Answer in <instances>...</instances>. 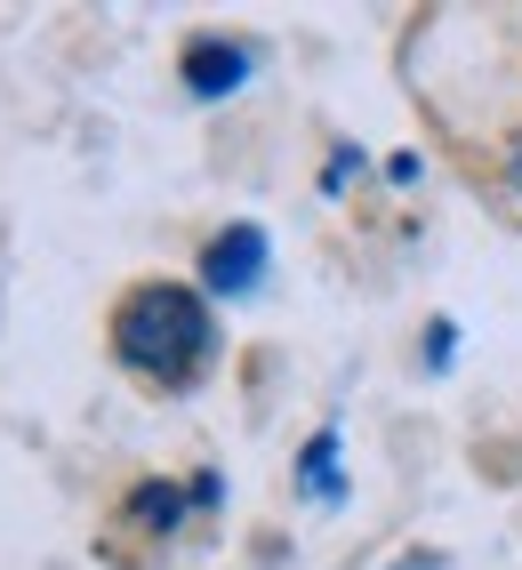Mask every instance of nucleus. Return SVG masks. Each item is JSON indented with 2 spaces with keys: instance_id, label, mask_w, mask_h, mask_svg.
I'll list each match as a JSON object with an SVG mask.
<instances>
[{
  "instance_id": "nucleus-1",
  "label": "nucleus",
  "mask_w": 522,
  "mask_h": 570,
  "mask_svg": "<svg viewBox=\"0 0 522 570\" xmlns=\"http://www.w3.org/2000/svg\"><path fill=\"white\" fill-rule=\"evenodd\" d=\"M114 354L137 377L185 394L217 362V314H209V297L194 282H137L121 297V314H114Z\"/></svg>"
},
{
  "instance_id": "nucleus-2",
  "label": "nucleus",
  "mask_w": 522,
  "mask_h": 570,
  "mask_svg": "<svg viewBox=\"0 0 522 570\" xmlns=\"http://www.w3.org/2000/svg\"><path fill=\"white\" fill-rule=\"evenodd\" d=\"M266 265H274V234L257 217H234L226 234L201 242V297H217V306H242V297L266 289Z\"/></svg>"
},
{
  "instance_id": "nucleus-3",
  "label": "nucleus",
  "mask_w": 522,
  "mask_h": 570,
  "mask_svg": "<svg viewBox=\"0 0 522 570\" xmlns=\"http://www.w3.org/2000/svg\"><path fill=\"white\" fill-rule=\"evenodd\" d=\"M249 72H257V49H249V41H217V32H209V41L185 49V97H201V105L242 97Z\"/></svg>"
},
{
  "instance_id": "nucleus-4",
  "label": "nucleus",
  "mask_w": 522,
  "mask_h": 570,
  "mask_svg": "<svg viewBox=\"0 0 522 570\" xmlns=\"http://www.w3.org/2000/svg\"><path fill=\"white\" fill-rule=\"evenodd\" d=\"M297 490L314 507H346V434L338 426H314L306 450H297Z\"/></svg>"
},
{
  "instance_id": "nucleus-5",
  "label": "nucleus",
  "mask_w": 522,
  "mask_h": 570,
  "mask_svg": "<svg viewBox=\"0 0 522 570\" xmlns=\"http://www.w3.org/2000/svg\"><path fill=\"white\" fill-rule=\"evenodd\" d=\"M185 499H194V490H177V482H137L129 514H137V530H154V539H169V530L185 522Z\"/></svg>"
},
{
  "instance_id": "nucleus-6",
  "label": "nucleus",
  "mask_w": 522,
  "mask_h": 570,
  "mask_svg": "<svg viewBox=\"0 0 522 570\" xmlns=\"http://www.w3.org/2000/svg\"><path fill=\"white\" fill-rule=\"evenodd\" d=\"M451 362H459V322H451V314H434V322H426V370L442 377Z\"/></svg>"
},
{
  "instance_id": "nucleus-7",
  "label": "nucleus",
  "mask_w": 522,
  "mask_h": 570,
  "mask_svg": "<svg viewBox=\"0 0 522 570\" xmlns=\"http://www.w3.org/2000/svg\"><path fill=\"white\" fill-rule=\"evenodd\" d=\"M346 177H362V145H338V154H329V169H322V194H338Z\"/></svg>"
},
{
  "instance_id": "nucleus-8",
  "label": "nucleus",
  "mask_w": 522,
  "mask_h": 570,
  "mask_svg": "<svg viewBox=\"0 0 522 570\" xmlns=\"http://www.w3.org/2000/svg\"><path fill=\"white\" fill-rule=\"evenodd\" d=\"M386 177H394V185H418V177H426V161H418V154H394V161H386Z\"/></svg>"
},
{
  "instance_id": "nucleus-9",
  "label": "nucleus",
  "mask_w": 522,
  "mask_h": 570,
  "mask_svg": "<svg viewBox=\"0 0 522 570\" xmlns=\"http://www.w3.org/2000/svg\"><path fill=\"white\" fill-rule=\"evenodd\" d=\"M506 194L522 202V129H514V145H506Z\"/></svg>"
},
{
  "instance_id": "nucleus-10",
  "label": "nucleus",
  "mask_w": 522,
  "mask_h": 570,
  "mask_svg": "<svg viewBox=\"0 0 522 570\" xmlns=\"http://www.w3.org/2000/svg\"><path fill=\"white\" fill-rule=\"evenodd\" d=\"M394 570H442V554H426V562H394Z\"/></svg>"
}]
</instances>
